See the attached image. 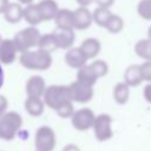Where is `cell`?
Masks as SVG:
<instances>
[{
  "label": "cell",
  "instance_id": "obj_1",
  "mask_svg": "<svg viewBox=\"0 0 151 151\" xmlns=\"http://www.w3.org/2000/svg\"><path fill=\"white\" fill-rule=\"evenodd\" d=\"M19 63L22 67L32 71H46L52 65V55L50 52L41 48L28 50L21 52L19 55Z\"/></svg>",
  "mask_w": 151,
  "mask_h": 151
},
{
  "label": "cell",
  "instance_id": "obj_2",
  "mask_svg": "<svg viewBox=\"0 0 151 151\" xmlns=\"http://www.w3.org/2000/svg\"><path fill=\"white\" fill-rule=\"evenodd\" d=\"M44 103L47 107L52 110H57L59 106H61L65 103L73 101L71 88L66 85H50L46 87L44 96H42Z\"/></svg>",
  "mask_w": 151,
  "mask_h": 151
},
{
  "label": "cell",
  "instance_id": "obj_3",
  "mask_svg": "<svg viewBox=\"0 0 151 151\" xmlns=\"http://www.w3.org/2000/svg\"><path fill=\"white\" fill-rule=\"evenodd\" d=\"M22 126V117L15 111H6L0 117V139L12 140Z\"/></svg>",
  "mask_w": 151,
  "mask_h": 151
},
{
  "label": "cell",
  "instance_id": "obj_4",
  "mask_svg": "<svg viewBox=\"0 0 151 151\" xmlns=\"http://www.w3.org/2000/svg\"><path fill=\"white\" fill-rule=\"evenodd\" d=\"M41 33L35 26H27L19 32L15 33L13 37V41L19 51V53L32 50L33 47H38Z\"/></svg>",
  "mask_w": 151,
  "mask_h": 151
},
{
  "label": "cell",
  "instance_id": "obj_5",
  "mask_svg": "<svg viewBox=\"0 0 151 151\" xmlns=\"http://www.w3.org/2000/svg\"><path fill=\"white\" fill-rule=\"evenodd\" d=\"M57 144L54 130L50 126H40L34 134V146L38 151H53Z\"/></svg>",
  "mask_w": 151,
  "mask_h": 151
},
{
  "label": "cell",
  "instance_id": "obj_6",
  "mask_svg": "<svg viewBox=\"0 0 151 151\" xmlns=\"http://www.w3.org/2000/svg\"><path fill=\"white\" fill-rule=\"evenodd\" d=\"M93 133L98 142H106L113 137L112 117L107 113H100L96 116L93 123Z\"/></svg>",
  "mask_w": 151,
  "mask_h": 151
},
{
  "label": "cell",
  "instance_id": "obj_7",
  "mask_svg": "<svg viewBox=\"0 0 151 151\" xmlns=\"http://www.w3.org/2000/svg\"><path fill=\"white\" fill-rule=\"evenodd\" d=\"M94 119H96L94 112L88 107H83L74 111L73 116L71 117V124L78 131H87L92 129Z\"/></svg>",
  "mask_w": 151,
  "mask_h": 151
},
{
  "label": "cell",
  "instance_id": "obj_8",
  "mask_svg": "<svg viewBox=\"0 0 151 151\" xmlns=\"http://www.w3.org/2000/svg\"><path fill=\"white\" fill-rule=\"evenodd\" d=\"M68 86L71 88L72 100L76 103H87L93 98V94H94L93 86L83 84L78 80L72 81Z\"/></svg>",
  "mask_w": 151,
  "mask_h": 151
},
{
  "label": "cell",
  "instance_id": "obj_9",
  "mask_svg": "<svg viewBox=\"0 0 151 151\" xmlns=\"http://www.w3.org/2000/svg\"><path fill=\"white\" fill-rule=\"evenodd\" d=\"M64 59H65L66 65L71 68H74V70H79L80 67L86 65L87 60H88L80 47H73V46L71 48L66 50Z\"/></svg>",
  "mask_w": 151,
  "mask_h": 151
},
{
  "label": "cell",
  "instance_id": "obj_10",
  "mask_svg": "<svg viewBox=\"0 0 151 151\" xmlns=\"http://www.w3.org/2000/svg\"><path fill=\"white\" fill-rule=\"evenodd\" d=\"M58 48L60 50H68L73 46L76 41V33L74 28H59L57 27L53 31Z\"/></svg>",
  "mask_w": 151,
  "mask_h": 151
},
{
  "label": "cell",
  "instance_id": "obj_11",
  "mask_svg": "<svg viewBox=\"0 0 151 151\" xmlns=\"http://www.w3.org/2000/svg\"><path fill=\"white\" fill-rule=\"evenodd\" d=\"M18 48L13 39H2L0 42V63L5 65H11L15 61Z\"/></svg>",
  "mask_w": 151,
  "mask_h": 151
},
{
  "label": "cell",
  "instance_id": "obj_12",
  "mask_svg": "<svg viewBox=\"0 0 151 151\" xmlns=\"http://www.w3.org/2000/svg\"><path fill=\"white\" fill-rule=\"evenodd\" d=\"M73 12H74V29H78V31L87 29L92 25L93 22L92 12L87 7L79 6Z\"/></svg>",
  "mask_w": 151,
  "mask_h": 151
},
{
  "label": "cell",
  "instance_id": "obj_13",
  "mask_svg": "<svg viewBox=\"0 0 151 151\" xmlns=\"http://www.w3.org/2000/svg\"><path fill=\"white\" fill-rule=\"evenodd\" d=\"M46 87L47 86H46L45 79L40 76H32L26 81V93L28 97L41 98L44 96Z\"/></svg>",
  "mask_w": 151,
  "mask_h": 151
},
{
  "label": "cell",
  "instance_id": "obj_14",
  "mask_svg": "<svg viewBox=\"0 0 151 151\" xmlns=\"http://www.w3.org/2000/svg\"><path fill=\"white\" fill-rule=\"evenodd\" d=\"M2 14H4V18L7 22L18 24L19 21H21V19H24V7L18 1L17 2H9L7 5V7L5 8Z\"/></svg>",
  "mask_w": 151,
  "mask_h": 151
},
{
  "label": "cell",
  "instance_id": "obj_15",
  "mask_svg": "<svg viewBox=\"0 0 151 151\" xmlns=\"http://www.w3.org/2000/svg\"><path fill=\"white\" fill-rule=\"evenodd\" d=\"M38 8L40 11V14L44 21L54 20L59 11V6L55 0H40L38 2Z\"/></svg>",
  "mask_w": 151,
  "mask_h": 151
},
{
  "label": "cell",
  "instance_id": "obj_16",
  "mask_svg": "<svg viewBox=\"0 0 151 151\" xmlns=\"http://www.w3.org/2000/svg\"><path fill=\"white\" fill-rule=\"evenodd\" d=\"M54 22L59 28H74V12L70 8H59Z\"/></svg>",
  "mask_w": 151,
  "mask_h": 151
},
{
  "label": "cell",
  "instance_id": "obj_17",
  "mask_svg": "<svg viewBox=\"0 0 151 151\" xmlns=\"http://www.w3.org/2000/svg\"><path fill=\"white\" fill-rule=\"evenodd\" d=\"M124 81L130 87L139 86L144 81L143 77H142V72H140V65L133 64V65L127 66L124 72Z\"/></svg>",
  "mask_w": 151,
  "mask_h": 151
},
{
  "label": "cell",
  "instance_id": "obj_18",
  "mask_svg": "<svg viewBox=\"0 0 151 151\" xmlns=\"http://www.w3.org/2000/svg\"><path fill=\"white\" fill-rule=\"evenodd\" d=\"M98 79H99V77L97 76V73L93 70L91 64L84 65L77 72V80L83 83V84H86V85H90V86H94V84L97 83Z\"/></svg>",
  "mask_w": 151,
  "mask_h": 151
},
{
  "label": "cell",
  "instance_id": "obj_19",
  "mask_svg": "<svg viewBox=\"0 0 151 151\" xmlns=\"http://www.w3.org/2000/svg\"><path fill=\"white\" fill-rule=\"evenodd\" d=\"M25 110L26 112L32 116V117H39L44 113V110H45V103H44V99L39 98V97H28L26 98L25 100Z\"/></svg>",
  "mask_w": 151,
  "mask_h": 151
},
{
  "label": "cell",
  "instance_id": "obj_20",
  "mask_svg": "<svg viewBox=\"0 0 151 151\" xmlns=\"http://www.w3.org/2000/svg\"><path fill=\"white\" fill-rule=\"evenodd\" d=\"M79 47L81 48V51L84 52V54L86 55L87 59H93L99 54V52L101 50V44L96 38H87V39L83 40V42L80 44Z\"/></svg>",
  "mask_w": 151,
  "mask_h": 151
},
{
  "label": "cell",
  "instance_id": "obj_21",
  "mask_svg": "<svg viewBox=\"0 0 151 151\" xmlns=\"http://www.w3.org/2000/svg\"><path fill=\"white\" fill-rule=\"evenodd\" d=\"M24 20L31 26H37L41 21H44L41 18L40 11L38 8V4L32 2L24 7Z\"/></svg>",
  "mask_w": 151,
  "mask_h": 151
},
{
  "label": "cell",
  "instance_id": "obj_22",
  "mask_svg": "<svg viewBox=\"0 0 151 151\" xmlns=\"http://www.w3.org/2000/svg\"><path fill=\"white\" fill-rule=\"evenodd\" d=\"M130 98V86L125 81H118L113 87V99L119 105H125Z\"/></svg>",
  "mask_w": 151,
  "mask_h": 151
},
{
  "label": "cell",
  "instance_id": "obj_23",
  "mask_svg": "<svg viewBox=\"0 0 151 151\" xmlns=\"http://www.w3.org/2000/svg\"><path fill=\"white\" fill-rule=\"evenodd\" d=\"M134 53L145 61H151V39H140L134 45Z\"/></svg>",
  "mask_w": 151,
  "mask_h": 151
},
{
  "label": "cell",
  "instance_id": "obj_24",
  "mask_svg": "<svg viewBox=\"0 0 151 151\" xmlns=\"http://www.w3.org/2000/svg\"><path fill=\"white\" fill-rule=\"evenodd\" d=\"M112 15V12L110 11V8L107 7H100L97 6V8L92 12V17H93V22L99 26V27H104L106 26L110 17Z\"/></svg>",
  "mask_w": 151,
  "mask_h": 151
},
{
  "label": "cell",
  "instance_id": "obj_25",
  "mask_svg": "<svg viewBox=\"0 0 151 151\" xmlns=\"http://www.w3.org/2000/svg\"><path fill=\"white\" fill-rule=\"evenodd\" d=\"M38 48H41V50L47 51L50 53L54 52L58 48V45H57V41H55L53 32L46 33V34H41L39 44H38Z\"/></svg>",
  "mask_w": 151,
  "mask_h": 151
},
{
  "label": "cell",
  "instance_id": "obj_26",
  "mask_svg": "<svg viewBox=\"0 0 151 151\" xmlns=\"http://www.w3.org/2000/svg\"><path fill=\"white\" fill-rule=\"evenodd\" d=\"M123 28H124L123 18L120 15H118V14H113L112 13V15L110 17V19H109V21H107V24L105 26V29L107 32H110L111 34H118V33H120L123 31Z\"/></svg>",
  "mask_w": 151,
  "mask_h": 151
},
{
  "label": "cell",
  "instance_id": "obj_27",
  "mask_svg": "<svg viewBox=\"0 0 151 151\" xmlns=\"http://www.w3.org/2000/svg\"><path fill=\"white\" fill-rule=\"evenodd\" d=\"M138 15L147 21H151V0H140L137 5Z\"/></svg>",
  "mask_w": 151,
  "mask_h": 151
},
{
  "label": "cell",
  "instance_id": "obj_28",
  "mask_svg": "<svg viewBox=\"0 0 151 151\" xmlns=\"http://www.w3.org/2000/svg\"><path fill=\"white\" fill-rule=\"evenodd\" d=\"M72 103H73V101H68V103L63 104V105L59 106L57 110H54L55 113H57L60 118H64V119L71 118V117L73 116V113H74V106H73Z\"/></svg>",
  "mask_w": 151,
  "mask_h": 151
},
{
  "label": "cell",
  "instance_id": "obj_29",
  "mask_svg": "<svg viewBox=\"0 0 151 151\" xmlns=\"http://www.w3.org/2000/svg\"><path fill=\"white\" fill-rule=\"evenodd\" d=\"M91 65H92L93 70L96 71V73H97V76H98L99 78L105 77V76L107 74V72H109V65H107V63H106L105 60L97 59V60L92 61Z\"/></svg>",
  "mask_w": 151,
  "mask_h": 151
},
{
  "label": "cell",
  "instance_id": "obj_30",
  "mask_svg": "<svg viewBox=\"0 0 151 151\" xmlns=\"http://www.w3.org/2000/svg\"><path fill=\"white\" fill-rule=\"evenodd\" d=\"M140 72L143 80L145 81H151V61H145L140 65Z\"/></svg>",
  "mask_w": 151,
  "mask_h": 151
},
{
  "label": "cell",
  "instance_id": "obj_31",
  "mask_svg": "<svg viewBox=\"0 0 151 151\" xmlns=\"http://www.w3.org/2000/svg\"><path fill=\"white\" fill-rule=\"evenodd\" d=\"M7 107H8V100L5 96L0 94V117L7 111Z\"/></svg>",
  "mask_w": 151,
  "mask_h": 151
},
{
  "label": "cell",
  "instance_id": "obj_32",
  "mask_svg": "<svg viewBox=\"0 0 151 151\" xmlns=\"http://www.w3.org/2000/svg\"><path fill=\"white\" fill-rule=\"evenodd\" d=\"M143 97L149 104H151V81H149V84L145 85L143 90Z\"/></svg>",
  "mask_w": 151,
  "mask_h": 151
},
{
  "label": "cell",
  "instance_id": "obj_33",
  "mask_svg": "<svg viewBox=\"0 0 151 151\" xmlns=\"http://www.w3.org/2000/svg\"><path fill=\"white\" fill-rule=\"evenodd\" d=\"M94 2L98 6H100V7H107V8H110L114 4V0H94Z\"/></svg>",
  "mask_w": 151,
  "mask_h": 151
},
{
  "label": "cell",
  "instance_id": "obj_34",
  "mask_svg": "<svg viewBox=\"0 0 151 151\" xmlns=\"http://www.w3.org/2000/svg\"><path fill=\"white\" fill-rule=\"evenodd\" d=\"M63 151H81V150H80V147H79L78 145H76V144H67V145L64 146Z\"/></svg>",
  "mask_w": 151,
  "mask_h": 151
},
{
  "label": "cell",
  "instance_id": "obj_35",
  "mask_svg": "<svg viewBox=\"0 0 151 151\" xmlns=\"http://www.w3.org/2000/svg\"><path fill=\"white\" fill-rule=\"evenodd\" d=\"M76 2H77L79 6H85V7H87L88 5H91L92 2H94V0H76Z\"/></svg>",
  "mask_w": 151,
  "mask_h": 151
},
{
  "label": "cell",
  "instance_id": "obj_36",
  "mask_svg": "<svg viewBox=\"0 0 151 151\" xmlns=\"http://www.w3.org/2000/svg\"><path fill=\"white\" fill-rule=\"evenodd\" d=\"M8 4H9V0H0V14L4 13V11Z\"/></svg>",
  "mask_w": 151,
  "mask_h": 151
},
{
  "label": "cell",
  "instance_id": "obj_37",
  "mask_svg": "<svg viewBox=\"0 0 151 151\" xmlns=\"http://www.w3.org/2000/svg\"><path fill=\"white\" fill-rule=\"evenodd\" d=\"M4 81H5V73H4V68H2L1 63H0V88L4 85Z\"/></svg>",
  "mask_w": 151,
  "mask_h": 151
},
{
  "label": "cell",
  "instance_id": "obj_38",
  "mask_svg": "<svg viewBox=\"0 0 151 151\" xmlns=\"http://www.w3.org/2000/svg\"><path fill=\"white\" fill-rule=\"evenodd\" d=\"M19 4H21V5H29V4H32L34 0H17Z\"/></svg>",
  "mask_w": 151,
  "mask_h": 151
},
{
  "label": "cell",
  "instance_id": "obj_39",
  "mask_svg": "<svg viewBox=\"0 0 151 151\" xmlns=\"http://www.w3.org/2000/svg\"><path fill=\"white\" fill-rule=\"evenodd\" d=\"M147 38H149V39H151V26L147 28Z\"/></svg>",
  "mask_w": 151,
  "mask_h": 151
},
{
  "label": "cell",
  "instance_id": "obj_40",
  "mask_svg": "<svg viewBox=\"0 0 151 151\" xmlns=\"http://www.w3.org/2000/svg\"><path fill=\"white\" fill-rule=\"evenodd\" d=\"M1 40H2V37H1V35H0V42H1Z\"/></svg>",
  "mask_w": 151,
  "mask_h": 151
},
{
  "label": "cell",
  "instance_id": "obj_41",
  "mask_svg": "<svg viewBox=\"0 0 151 151\" xmlns=\"http://www.w3.org/2000/svg\"><path fill=\"white\" fill-rule=\"evenodd\" d=\"M35 151H38V150H35Z\"/></svg>",
  "mask_w": 151,
  "mask_h": 151
}]
</instances>
